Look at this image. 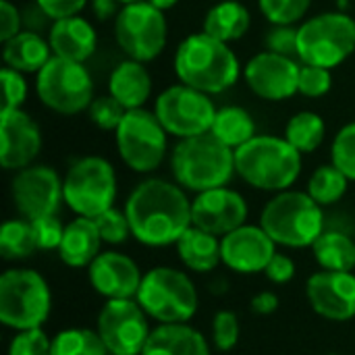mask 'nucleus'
I'll return each mask as SVG.
<instances>
[{
	"label": "nucleus",
	"mask_w": 355,
	"mask_h": 355,
	"mask_svg": "<svg viewBox=\"0 0 355 355\" xmlns=\"http://www.w3.org/2000/svg\"><path fill=\"white\" fill-rule=\"evenodd\" d=\"M125 214L133 237L150 248L173 245L193 225L191 202L179 183L164 179L141 181L127 198Z\"/></svg>",
	"instance_id": "nucleus-1"
},
{
	"label": "nucleus",
	"mask_w": 355,
	"mask_h": 355,
	"mask_svg": "<svg viewBox=\"0 0 355 355\" xmlns=\"http://www.w3.org/2000/svg\"><path fill=\"white\" fill-rule=\"evenodd\" d=\"M175 73L181 83L204 94H223L241 75V64L229 44L208 35H187L175 52Z\"/></svg>",
	"instance_id": "nucleus-2"
},
{
	"label": "nucleus",
	"mask_w": 355,
	"mask_h": 355,
	"mask_svg": "<svg viewBox=\"0 0 355 355\" xmlns=\"http://www.w3.org/2000/svg\"><path fill=\"white\" fill-rule=\"evenodd\" d=\"M237 175L262 191H287L302 173V152L285 137L256 135L235 150Z\"/></svg>",
	"instance_id": "nucleus-3"
},
{
	"label": "nucleus",
	"mask_w": 355,
	"mask_h": 355,
	"mask_svg": "<svg viewBox=\"0 0 355 355\" xmlns=\"http://www.w3.org/2000/svg\"><path fill=\"white\" fill-rule=\"evenodd\" d=\"M171 168L175 181L183 189L208 191L225 187L235 171V150L225 146L216 135L202 133L181 139L171 156Z\"/></svg>",
	"instance_id": "nucleus-4"
},
{
	"label": "nucleus",
	"mask_w": 355,
	"mask_h": 355,
	"mask_svg": "<svg viewBox=\"0 0 355 355\" xmlns=\"http://www.w3.org/2000/svg\"><path fill=\"white\" fill-rule=\"evenodd\" d=\"M260 227L283 248H312L324 233L322 206L308 191H279L262 210Z\"/></svg>",
	"instance_id": "nucleus-5"
},
{
	"label": "nucleus",
	"mask_w": 355,
	"mask_h": 355,
	"mask_svg": "<svg viewBox=\"0 0 355 355\" xmlns=\"http://www.w3.org/2000/svg\"><path fill=\"white\" fill-rule=\"evenodd\" d=\"M52 308L46 279L31 268H10L0 277V322L12 331L42 329Z\"/></svg>",
	"instance_id": "nucleus-6"
},
{
	"label": "nucleus",
	"mask_w": 355,
	"mask_h": 355,
	"mask_svg": "<svg viewBox=\"0 0 355 355\" xmlns=\"http://www.w3.org/2000/svg\"><path fill=\"white\" fill-rule=\"evenodd\" d=\"M135 300L146 314L160 324L189 322L200 304L193 281L185 272L168 266H158L146 272Z\"/></svg>",
	"instance_id": "nucleus-7"
},
{
	"label": "nucleus",
	"mask_w": 355,
	"mask_h": 355,
	"mask_svg": "<svg viewBox=\"0 0 355 355\" xmlns=\"http://www.w3.org/2000/svg\"><path fill=\"white\" fill-rule=\"evenodd\" d=\"M355 52V19L347 12H320L300 25L297 58L304 64L335 69Z\"/></svg>",
	"instance_id": "nucleus-8"
},
{
	"label": "nucleus",
	"mask_w": 355,
	"mask_h": 355,
	"mask_svg": "<svg viewBox=\"0 0 355 355\" xmlns=\"http://www.w3.org/2000/svg\"><path fill=\"white\" fill-rule=\"evenodd\" d=\"M67 206L77 216L96 218L112 208L116 200V175L112 164L100 156H83L71 164L62 179Z\"/></svg>",
	"instance_id": "nucleus-9"
},
{
	"label": "nucleus",
	"mask_w": 355,
	"mask_h": 355,
	"mask_svg": "<svg viewBox=\"0 0 355 355\" xmlns=\"http://www.w3.org/2000/svg\"><path fill=\"white\" fill-rule=\"evenodd\" d=\"M35 92L42 104L58 114H79L94 102V81L83 62L52 56L37 73Z\"/></svg>",
	"instance_id": "nucleus-10"
},
{
	"label": "nucleus",
	"mask_w": 355,
	"mask_h": 355,
	"mask_svg": "<svg viewBox=\"0 0 355 355\" xmlns=\"http://www.w3.org/2000/svg\"><path fill=\"white\" fill-rule=\"evenodd\" d=\"M166 17L148 0L125 4L114 17V40L133 60L150 62L160 56L166 46Z\"/></svg>",
	"instance_id": "nucleus-11"
},
{
	"label": "nucleus",
	"mask_w": 355,
	"mask_h": 355,
	"mask_svg": "<svg viewBox=\"0 0 355 355\" xmlns=\"http://www.w3.org/2000/svg\"><path fill=\"white\" fill-rule=\"evenodd\" d=\"M116 148L123 162L135 173H152L166 158V129L156 112L127 110L116 129Z\"/></svg>",
	"instance_id": "nucleus-12"
},
{
	"label": "nucleus",
	"mask_w": 355,
	"mask_h": 355,
	"mask_svg": "<svg viewBox=\"0 0 355 355\" xmlns=\"http://www.w3.org/2000/svg\"><path fill=\"white\" fill-rule=\"evenodd\" d=\"M154 112L166 133L179 139L208 133L216 116V108L210 96L185 83L164 89L156 100Z\"/></svg>",
	"instance_id": "nucleus-13"
},
{
	"label": "nucleus",
	"mask_w": 355,
	"mask_h": 355,
	"mask_svg": "<svg viewBox=\"0 0 355 355\" xmlns=\"http://www.w3.org/2000/svg\"><path fill=\"white\" fill-rule=\"evenodd\" d=\"M96 331L110 355H141L152 333L137 300H108L98 314Z\"/></svg>",
	"instance_id": "nucleus-14"
},
{
	"label": "nucleus",
	"mask_w": 355,
	"mask_h": 355,
	"mask_svg": "<svg viewBox=\"0 0 355 355\" xmlns=\"http://www.w3.org/2000/svg\"><path fill=\"white\" fill-rule=\"evenodd\" d=\"M10 198L19 214L27 220L56 214L60 202H64L62 179L54 168L44 164L21 168L10 183Z\"/></svg>",
	"instance_id": "nucleus-15"
},
{
	"label": "nucleus",
	"mask_w": 355,
	"mask_h": 355,
	"mask_svg": "<svg viewBox=\"0 0 355 355\" xmlns=\"http://www.w3.org/2000/svg\"><path fill=\"white\" fill-rule=\"evenodd\" d=\"M243 77L248 87L258 98L268 102H281L297 94L300 64L291 56L264 50L248 60Z\"/></svg>",
	"instance_id": "nucleus-16"
},
{
	"label": "nucleus",
	"mask_w": 355,
	"mask_h": 355,
	"mask_svg": "<svg viewBox=\"0 0 355 355\" xmlns=\"http://www.w3.org/2000/svg\"><path fill=\"white\" fill-rule=\"evenodd\" d=\"M248 204L241 193L225 187L208 189L198 193L191 202V223L193 227L212 233L216 237H225L231 231L245 225Z\"/></svg>",
	"instance_id": "nucleus-17"
},
{
	"label": "nucleus",
	"mask_w": 355,
	"mask_h": 355,
	"mask_svg": "<svg viewBox=\"0 0 355 355\" xmlns=\"http://www.w3.org/2000/svg\"><path fill=\"white\" fill-rule=\"evenodd\" d=\"M42 150L37 123L21 108L0 112V164L6 171H21L33 164Z\"/></svg>",
	"instance_id": "nucleus-18"
},
{
	"label": "nucleus",
	"mask_w": 355,
	"mask_h": 355,
	"mask_svg": "<svg viewBox=\"0 0 355 355\" xmlns=\"http://www.w3.org/2000/svg\"><path fill=\"white\" fill-rule=\"evenodd\" d=\"M306 295L316 314L345 322L355 318V275L318 270L306 283Z\"/></svg>",
	"instance_id": "nucleus-19"
},
{
	"label": "nucleus",
	"mask_w": 355,
	"mask_h": 355,
	"mask_svg": "<svg viewBox=\"0 0 355 355\" xmlns=\"http://www.w3.org/2000/svg\"><path fill=\"white\" fill-rule=\"evenodd\" d=\"M223 262L241 275L264 272L277 254V243L260 225H241L220 239Z\"/></svg>",
	"instance_id": "nucleus-20"
},
{
	"label": "nucleus",
	"mask_w": 355,
	"mask_h": 355,
	"mask_svg": "<svg viewBox=\"0 0 355 355\" xmlns=\"http://www.w3.org/2000/svg\"><path fill=\"white\" fill-rule=\"evenodd\" d=\"M94 291L106 300H135L144 275L137 264L119 252H104L87 266Z\"/></svg>",
	"instance_id": "nucleus-21"
},
{
	"label": "nucleus",
	"mask_w": 355,
	"mask_h": 355,
	"mask_svg": "<svg viewBox=\"0 0 355 355\" xmlns=\"http://www.w3.org/2000/svg\"><path fill=\"white\" fill-rule=\"evenodd\" d=\"M48 42L52 46L54 56L75 60V62H85L96 52L98 35L89 21L75 15V17L54 21L50 27Z\"/></svg>",
	"instance_id": "nucleus-22"
},
{
	"label": "nucleus",
	"mask_w": 355,
	"mask_h": 355,
	"mask_svg": "<svg viewBox=\"0 0 355 355\" xmlns=\"http://www.w3.org/2000/svg\"><path fill=\"white\" fill-rule=\"evenodd\" d=\"M141 355H210V347L204 335L187 322L160 324L152 329Z\"/></svg>",
	"instance_id": "nucleus-23"
},
{
	"label": "nucleus",
	"mask_w": 355,
	"mask_h": 355,
	"mask_svg": "<svg viewBox=\"0 0 355 355\" xmlns=\"http://www.w3.org/2000/svg\"><path fill=\"white\" fill-rule=\"evenodd\" d=\"M108 94L116 98L127 110L144 108L152 94V75L144 62L127 58L110 73Z\"/></svg>",
	"instance_id": "nucleus-24"
},
{
	"label": "nucleus",
	"mask_w": 355,
	"mask_h": 355,
	"mask_svg": "<svg viewBox=\"0 0 355 355\" xmlns=\"http://www.w3.org/2000/svg\"><path fill=\"white\" fill-rule=\"evenodd\" d=\"M100 243H102V237H100V231H98L94 218L77 216L64 229V237L58 248V256L67 266L83 268V266H89L98 258Z\"/></svg>",
	"instance_id": "nucleus-25"
},
{
	"label": "nucleus",
	"mask_w": 355,
	"mask_h": 355,
	"mask_svg": "<svg viewBox=\"0 0 355 355\" xmlns=\"http://www.w3.org/2000/svg\"><path fill=\"white\" fill-rule=\"evenodd\" d=\"M52 56L50 42L31 29H23L15 37L2 42L4 67H10L19 73H40Z\"/></svg>",
	"instance_id": "nucleus-26"
},
{
	"label": "nucleus",
	"mask_w": 355,
	"mask_h": 355,
	"mask_svg": "<svg viewBox=\"0 0 355 355\" xmlns=\"http://www.w3.org/2000/svg\"><path fill=\"white\" fill-rule=\"evenodd\" d=\"M181 262L193 272H210L223 262L220 237L206 233L198 227H189L175 243Z\"/></svg>",
	"instance_id": "nucleus-27"
},
{
	"label": "nucleus",
	"mask_w": 355,
	"mask_h": 355,
	"mask_svg": "<svg viewBox=\"0 0 355 355\" xmlns=\"http://www.w3.org/2000/svg\"><path fill=\"white\" fill-rule=\"evenodd\" d=\"M252 25L250 10L237 0H223L214 4L204 19V33L231 44L241 40Z\"/></svg>",
	"instance_id": "nucleus-28"
},
{
	"label": "nucleus",
	"mask_w": 355,
	"mask_h": 355,
	"mask_svg": "<svg viewBox=\"0 0 355 355\" xmlns=\"http://www.w3.org/2000/svg\"><path fill=\"white\" fill-rule=\"evenodd\" d=\"M316 262L322 270L354 272L355 241L341 231H324L312 245Z\"/></svg>",
	"instance_id": "nucleus-29"
},
{
	"label": "nucleus",
	"mask_w": 355,
	"mask_h": 355,
	"mask_svg": "<svg viewBox=\"0 0 355 355\" xmlns=\"http://www.w3.org/2000/svg\"><path fill=\"white\" fill-rule=\"evenodd\" d=\"M210 133L216 135L231 150H237L243 144H248L252 137H256V123L245 108L225 106L216 110Z\"/></svg>",
	"instance_id": "nucleus-30"
},
{
	"label": "nucleus",
	"mask_w": 355,
	"mask_h": 355,
	"mask_svg": "<svg viewBox=\"0 0 355 355\" xmlns=\"http://www.w3.org/2000/svg\"><path fill=\"white\" fill-rule=\"evenodd\" d=\"M327 125L320 114L312 110H302L293 114L285 127V139L302 154H310L324 141Z\"/></svg>",
	"instance_id": "nucleus-31"
},
{
	"label": "nucleus",
	"mask_w": 355,
	"mask_h": 355,
	"mask_svg": "<svg viewBox=\"0 0 355 355\" xmlns=\"http://www.w3.org/2000/svg\"><path fill=\"white\" fill-rule=\"evenodd\" d=\"M37 250L33 225L27 218H10L0 229V254L4 260H27Z\"/></svg>",
	"instance_id": "nucleus-32"
},
{
	"label": "nucleus",
	"mask_w": 355,
	"mask_h": 355,
	"mask_svg": "<svg viewBox=\"0 0 355 355\" xmlns=\"http://www.w3.org/2000/svg\"><path fill=\"white\" fill-rule=\"evenodd\" d=\"M50 355H110L100 333L89 329H67L52 339Z\"/></svg>",
	"instance_id": "nucleus-33"
},
{
	"label": "nucleus",
	"mask_w": 355,
	"mask_h": 355,
	"mask_svg": "<svg viewBox=\"0 0 355 355\" xmlns=\"http://www.w3.org/2000/svg\"><path fill=\"white\" fill-rule=\"evenodd\" d=\"M347 185H349V179L335 164H324L316 168L314 175L310 177L308 193L320 206H331V204H337L345 196Z\"/></svg>",
	"instance_id": "nucleus-34"
},
{
	"label": "nucleus",
	"mask_w": 355,
	"mask_h": 355,
	"mask_svg": "<svg viewBox=\"0 0 355 355\" xmlns=\"http://www.w3.org/2000/svg\"><path fill=\"white\" fill-rule=\"evenodd\" d=\"M312 0H258L262 15L272 25H295L310 8Z\"/></svg>",
	"instance_id": "nucleus-35"
},
{
	"label": "nucleus",
	"mask_w": 355,
	"mask_h": 355,
	"mask_svg": "<svg viewBox=\"0 0 355 355\" xmlns=\"http://www.w3.org/2000/svg\"><path fill=\"white\" fill-rule=\"evenodd\" d=\"M333 164L349 179L355 181V121L339 129L331 148Z\"/></svg>",
	"instance_id": "nucleus-36"
},
{
	"label": "nucleus",
	"mask_w": 355,
	"mask_h": 355,
	"mask_svg": "<svg viewBox=\"0 0 355 355\" xmlns=\"http://www.w3.org/2000/svg\"><path fill=\"white\" fill-rule=\"evenodd\" d=\"M98 231H100V237L104 243H110V245H121L129 239L131 233V225H129V218L125 214V210H116L114 206L108 208L106 212L98 214L94 218Z\"/></svg>",
	"instance_id": "nucleus-37"
},
{
	"label": "nucleus",
	"mask_w": 355,
	"mask_h": 355,
	"mask_svg": "<svg viewBox=\"0 0 355 355\" xmlns=\"http://www.w3.org/2000/svg\"><path fill=\"white\" fill-rule=\"evenodd\" d=\"M89 119L96 127L104 129V131H116L121 121L125 119L127 114V108L116 100L112 98L110 94L108 96H100V98H94V102L89 104Z\"/></svg>",
	"instance_id": "nucleus-38"
},
{
	"label": "nucleus",
	"mask_w": 355,
	"mask_h": 355,
	"mask_svg": "<svg viewBox=\"0 0 355 355\" xmlns=\"http://www.w3.org/2000/svg\"><path fill=\"white\" fill-rule=\"evenodd\" d=\"M333 87V75L331 69L324 67H314V64H304L300 67V83L297 92L306 98H322L331 92Z\"/></svg>",
	"instance_id": "nucleus-39"
},
{
	"label": "nucleus",
	"mask_w": 355,
	"mask_h": 355,
	"mask_svg": "<svg viewBox=\"0 0 355 355\" xmlns=\"http://www.w3.org/2000/svg\"><path fill=\"white\" fill-rule=\"evenodd\" d=\"M212 341L218 352H231L239 341V318L235 312L223 310L212 320Z\"/></svg>",
	"instance_id": "nucleus-40"
},
{
	"label": "nucleus",
	"mask_w": 355,
	"mask_h": 355,
	"mask_svg": "<svg viewBox=\"0 0 355 355\" xmlns=\"http://www.w3.org/2000/svg\"><path fill=\"white\" fill-rule=\"evenodd\" d=\"M52 341H48L42 329L19 331L8 345V355H50Z\"/></svg>",
	"instance_id": "nucleus-41"
},
{
	"label": "nucleus",
	"mask_w": 355,
	"mask_h": 355,
	"mask_svg": "<svg viewBox=\"0 0 355 355\" xmlns=\"http://www.w3.org/2000/svg\"><path fill=\"white\" fill-rule=\"evenodd\" d=\"M0 79H2V110H10V108H21L25 98H27V83L23 79V73L4 67L0 71Z\"/></svg>",
	"instance_id": "nucleus-42"
},
{
	"label": "nucleus",
	"mask_w": 355,
	"mask_h": 355,
	"mask_svg": "<svg viewBox=\"0 0 355 355\" xmlns=\"http://www.w3.org/2000/svg\"><path fill=\"white\" fill-rule=\"evenodd\" d=\"M297 31L300 27L295 25H272L264 35L268 52H277L291 58L297 56Z\"/></svg>",
	"instance_id": "nucleus-43"
},
{
	"label": "nucleus",
	"mask_w": 355,
	"mask_h": 355,
	"mask_svg": "<svg viewBox=\"0 0 355 355\" xmlns=\"http://www.w3.org/2000/svg\"><path fill=\"white\" fill-rule=\"evenodd\" d=\"M31 225H33L37 250H58L60 248L67 227L58 220L56 214L35 218V220H31Z\"/></svg>",
	"instance_id": "nucleus-44"
},
{
	"label": "nucleus",
	"mask_w": 355,
	"mask_h": 355,
	"mask_svg": "<svg viewBox=\"0 0 355 355\" xmlns=\"http://www.w3.org/2000/svg\"><path fill=\"white\" fill-rule=\"evenodd\" d=\"M35 4L46 12L48 19L58 21L79 15L85 8L87 0H35Z\"/></svg>",
	"instance_id": "nucleus-45"
},
{
	"label": "nucleus",
	"mask_w": 355,
	"mask_h": 355,
	"mask_svg": "<svg viewBox=\"0 0 355 355\" xmlns=\"http://www.w3.org/2000/svg\"><path fill=\"white\" fill-rule=\"evenodd\" d=\"M21 12L19 8L10 2V0H0V40L6 42L10 37H15L17 33H21Z\"/></svg>",
	"instance_id": "nucleus-46"
},
{
	"label": "nucleus",
	"mask_w": 355,
	"mask_h": 355,
	"mask_svg": "<svg viewBox=\"0 0 355 355\" xmlns=\"http://www.w3.org/2000/svg\"><path fill=\"white\" fill-rule=\"evenodd\" d=\"M264 272L268 281H272L275 285H285L295 277V262L285 254H275V258L270 260Z\"/></svg>",
	"instance_id": "nucleus-47"
},
{
	"label": "nucleus",
	"mask_w": 355,
	"mask_h": 355,
	"mask_svg": "<svg viewBox=\"0 0 355 355\" xmlns=\"http://www.w3.org/2000/svg\"><path fill=\"white\" fill-rule=\"evenodd\" d=\"M279 308V297L272 291H262L252 300V312L260 316H270Z\"/></svg>",
	"instance_id": "nucleus-48"
},
{
	"label": "nucleus",
	"mask_w": 355,
	"mask_h": 355,
	"mask_svg": "<svg viewBox=\"0 0 355 355\" xmlns=\"http://www.w3.org/2000/svg\"><path fill=\"white\" fill-rule=\"evenodd\" d=\"M119 4H121L119 0H92V10H94L96 19L108 21L110 17L119 15V12H116V6H119Z\"/></svg>",
	"instance_id": "nucleus-49"
},
{
	"label": "nucleus",
	"mask_w": 355,
	"mask_h": 355,
	"mask_svg": "<svg viewBox=\"0 0 355 355\" xmlns=\"http://www.w3.org/2000/svg\"><path fill=\"white\" fill-rule=\"evenodd\" d=\"M148 2H150L152 6H156L158 10L164 12V10H168V8H173L179 0H148Z\"/></svg>",
	"instance_id": "nucleus-50"
},
{
	"label": "nucleus",
	"mask_w": 355,
	"mask_h": 355,
	"mask_svg": "<svg viewBox=\"0 0 355 355\" xmlns=\"http://www.w3.org/2000/svg\"><path fill=\"white\" fill-rule=\"evenodd\" d=\"M119 2H121V4L125 6V4H133V2H139V0H119Z\"/></svg>",
	"instance_id": "nucleus-51"
}]
</instances>
